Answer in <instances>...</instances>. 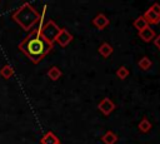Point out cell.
Returning <instances> with one entry per match:
<instances>
[{
	"mask_svg": "<svg viewBox=\"0 0 160 144\" xmlns=\"http://www.w3.org/2000/svg\"><path fill=\"white\" fill-rule=\"evenodd\" d=\"M154 44H155V46L160 50V35H156V36H155V39H154Z\"/></svg>",
	"mask_w": 160,
	"mask_h": 144,
	"instance_id": "cell-19",
	"label": "cell"
},
{
	"mask_svg": "<svg viewBox=\"0 0 160 144\" xmlns=\"http://www.w3.org/2000/svg\"><path fill=\"white\" fill-rule=\"evenodd\" d=\"M62 75V73H61V70L58 68V66H51L49 70H48V76L51 79V80H58L60 76Z\"/></svg>",
	"mask_w": 160,
	"mask_h": 144,
	"instance_id": "cell-13",
	"label": "cell"
},
{
	"mask_svg": "<svg viewBox=\"0 0 160 144\" xmlns=\"http://www.w3.org/2000/svg\"><path fill=\"white\" fill-rule=\"evenodd\" d=\"M58 144H61V143H60V141H59V143H58Z\"/></svg>",
	"mask_w": 160,
	"mask_h": 144,
	"instance_id": "cell-20",
	"label": "cell"
},
{
	"mask_svg": "<svg viewBox=\"0 0 160 144\" xmlns=\"http://www.w3.org/2000/svg\"><path fill=\"white\" fill-rule=\"evenodd\" d=\"M19 49L35 64H38L52 49V44L46 41L38 29H32L30 34L19 44Z\"/></svg>",
	"mask_w": 160,
	"mask_h": 144,
	"instance_id": "cell-1",
	"label": "cell"
},
{
	"mask_svg": "<svg viewBox=\"0 0 160 144\" xmlns=\"http://www.w3.org/2000/svg\"><path fill=\"white\" fill-rule=\"evenodd\" d=\"M98 109L104 114V115H110L114 110H115V104L110 98H104L99 104H98Z\"/></svg>",
	"mask_w": 160,
	"mask_h": 144,
	"instance_id": "cell-4",
	"label": "cell"
},
{
	"mask_svg": "<svg viewBox=\"0 0 160 144\" xmlns=\"http://www.w3.org/2000/svg\"><path fill=\"white\" fill-rule=\"evenodd\" d=\"M134 26H135L139 31H141L142 29H145V28L149 26V25H148L146 20L144 19V16H139V18H136V19L134 20Z\"/></svg>",
	"mask_w": 160,
	"mask_h": 144,
	"instance_id": "cell-15",
	"label": "cell"
},
{
	"mask_svg": "<svg viewBox=\"0 0 160 144\" xmlns=\"http://www.w3.org/2000/svg\"><path fill=\"white\" fill-rule=\"evenodd\" d=\"M139 36H140V39L142 41L149 43V41H151V40L155 39L156 34H155V30L154 29H151L150 26H146L145 29H142L141 31H139Z\"/></svg>",
	"mask_w": 160,
	"mask_h": 144,
	"instance_id": "cell-7",
	"label": "cell"
},
{
	"mask_svg": "<svg viewBox=\"0 0 160 144\" xmlns=\"http://www.w3.org/2000/svg\"><path fill=\"white\" fill-rule=\"evenodd\" d=\"M154 13H156L158 15H160V4H158V3H154L152 5H151V8H150Z\"/></svg>",
	"mask_w": 160,
	"mask_h": 144,
	"instance_id": "cell-18",
	"label": "cell"
},
{
	"mask_svg": "<svg viewBox=\"0 0 160 144\" xmlns=\"http://www.w3.org/2000/svg\"><path fill=\"white\" fill-rule=\"evenodd\" d=\"M12 74H14V70H12V68H11L10 65H5V66H2V69L0 70V75H1L4 79L11 78Z\"/></svg>",
	"mask_w": 160,
	"mask_h": 144,
	"instance_id": "cell-16",
	"label": "cell"
},
{
	"mask_svg": "<svg viewBox=\"0 0 160 144\" xmlns=\"http://www.w3.org/2000/svg\"><path fill=\"white\" fill-rule=\"evenodd\" d=\"M12 19L26 31H31L32 28L39 23L40 20V14L29 4L25 3L24 5H21L14 14H12Z\"/></svg>",
	"mask_w": 160,
	"mask_h": 144,
	"instance_id": "cell-2",
	"label": "cell"
},
{
	"mask_svg": "<svg viewBox=\"0 0 160 144\" xmlns=\"http://www.w3.org/2000/svg\"><path fill=\"white\" fill-rule=\"evenodd\" d=\"M138 128H139V130H140L141 133H148V131H150V130H151L152 125H151L150 120H148V118H145V116H144V118L140 120V123H139Z\"/></svg>",
	"mask_w": 160,
	"mask_h": 144,
	"instance_id": "cell-12",
	"label": "cell"
},
{
	"mask_svg": "<svg viewBox=\"0 0 160 144\" xmlns=\"http://www.w3.org/2000/svg\"><path fill=\"white\" fill-rule=\"evenodd\" d=\"M138 65H139V68H140L141 70H149V69L151 68L152 63H151V60H150L148 56H142V58L139 60Z\"/></svg>",
	"mask_w": 160,
	"mask_h": 144,
	"instance_id": "cell-14",
	"label": "cell"
},
{
	"mask_svg": "<svg viewBox=\"0 0 160 144\" xmlns=\"http://www.w3.org/2000/svg\"><path fill=\"white\" fill-rule=\"evenodd\" d=\"M144 16V19L146 20V23H148V25L150 26V25H155V24H159L160 23V15H158L156 13H154L150 8L145 11V14L142 15Z\"/></svg>",
	"mask_w": 160,
	"mask_h": 144,
	"instance_id": "cell-8",
	"label": "cell"
},
{
	"mask_svg": "<svg viewBox=\"0 0 160 144\" xmlns=\"http://www.w3.org/2000/svg\"><path fill=\"white\" fill-rule=\"evenodd\" d=\"M128 75H129V69L126 68V66H120L118 70H116V76L120 79V80H124V79H126L128 78Z\"/></svg>",
	"mask_w": 160,
	"mask_h": 144,
	"instance_id": "cell-17",
	"label": "cell"
},
{
	"mask_svg": "<svg viewBox=\"0 0 160 144\" xmlns=\"http://www.w3.org/2000/svg\"><path fill=\"white\" fill-rule=\"evenodd\" d=\"M109 23H110V20L106 18V15H104V14H98L94 19H92V24L99 29V30H102V29H105L108 25H109Z\"/></svg>",
	"mask_w": 160,
	"mask_h": 144,
	"instance_id": "cell-6",
	"label": "cell"
},
{
	"mask_svg": "<svg viewBox=\"0 0 160 144\" xmlns=\"http://www.w3.org/2000/svg\"><path fill=\"white\" fill-rule=\"evenodd\" d=\"M101 140L104 144H115L118 141V135L111 131V130H108L102 136H101Z\"/></svg>",
	"mask_w": 160,
	"mask_h": 144,
	"instance_id": "cell-9",
	"label": "cell"
},
{
	"mask_svg": "<svg viewBox=\"0 0 160 144\" xmlns=\"http://www.w3.org/2000/svg\"><path fill=\"white\" fill-rule=\"evenodd\" d=\"M99 53H100V55H102L104 58H108V56H110L111 54H112V51H114V49H112V46L110 45V44H108V43H102L100 46H99Z\"/></svg>",
	"mask_w": 160,
	"mask_h": 144,
	"instance_id": "cell-11",
	"label": "cell"
},
{
	"mask_svg": "<svg viewBox=\"0 0 160 144\" xmlns=\"http://www.w3.org/2000/svg\"><path fill=\"white\" fill-rule=\"evenodd\" d=\"M39 31H40L41 36H42L46 41H49V43L52 44V43L56 40V36H58L59 33H60V28L55 24V21L49 20L48 23H45V24L41 26V29H40Z\"/></svg>",
	"mask_w": 160,
	"mask_h": 144,
	"instance_id": "cell-3",
	"label": "cell"
},
{
	"mask_svg": "<svg viewBox=\"0 0 160 144\" xmlns=\"http://www.w3.org/2000/svg\"><path fill=\"white\" fill-rule=\"evenodd\" d=\"M41 144H58L59 143V139L58 136L52 133V131H48L40 140Z\"/></svg>",
	"mask_w": 160,
	"mask_h": 144,
	"instance_id": "cell-10",
	"label": "cell"
},
{
	"mask_svg": "<svg viewBox=\"0 0 160 144\" xmlns=\"http://www.w3.org/2000/svg\"><path fill=\"white\" fill-rule=\"evenodd\" d=\"M72 40V35L66 30V29H60V33L59 35L56 36V43L60 45V46H68L70 44V41Z\"/></svg>",
	"mask_w": 160,
	"mask_h": 144,
	"instance_id": "cell-5",
	"label": "cell"
}]
</instances>
